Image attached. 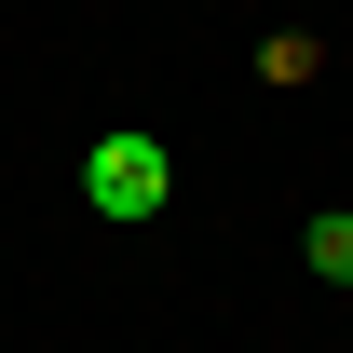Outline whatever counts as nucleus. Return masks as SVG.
<instances>
[{"mask_svg": "<svg viewBox=\"0 0 353 353\" xmlns=\"http://www.w3.org/2000/svg\"><path fill=\"white\" fill-rule=\"evenodd\" d=\"M163 190H176V163H163V136H136V123H109V136H95V150H82V204H95V218H163Z\"/></svg>", "mask_w": 353, "mask_h": 353, "instance_id": "f257e3e1", "label": "nucleus"}, {"mask_svg": "<svg viewBox=\"0 0 353 353\" xmlns=\"http://www.w3.org/2000/svg\"><path fill=\"white\" fill-rule=\"evenodd\" d=\"M299 259H312V272H326V285H353V204H326V218H312V231H299Z\"/></svg>", "mask_w": 353, "mask_h": 353, "instance_id": "f03ea898", "label": "nucleus"}]
</instances>
